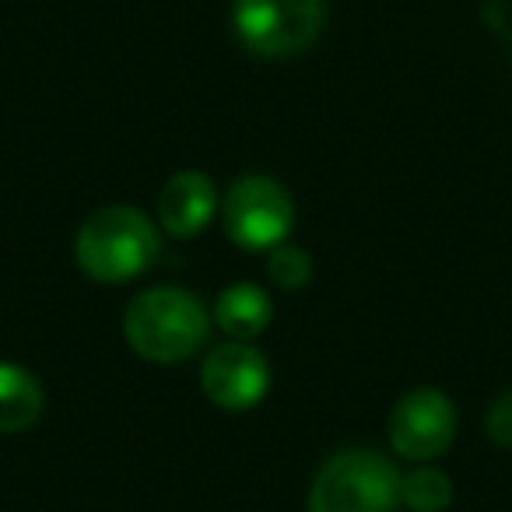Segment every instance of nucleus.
<instances>
[{"label":"nucleus","mask_w":512,"mask_h":512,"mask_svg":"<svg viewBox=\"0 0 512 512\" xmlns=\"http://www.w3.org/2000/svg\"><path fill=\"white\" fill-rule=\"evenodd\" d=\"M484 428H488L491 442L512 449V390L498 393L488 404V414H484Z\"/></svg>","instance_id":"ddd939ff"},{"label":"nucleus","mask_w":512,"mask_h":512,"mask_svg":"<svg viewBox=\"0 0 512 512\" xmlns=\"http://www.w3.org/2000/svg\"><path fill=\"white\" fill-rule=\"evenodd\" d=\"M453 502V481L446 470L432 463H418L414 470L400 474V505L411 512H446Z\"/></svg>","instance_id":"9b49d317"},{"label":"nucleus","mask_w":512,"mask_h":512,"mask_svg":"<svg viewBox=\"0 0 512 512\" xmlns=\"http://www.w3.org/2000/svg\"><path fill=\"white\" fill-rule=\"evenodd\" d=\"M323 25L327 0H232L235 39L253 57H295L323 36Z\"/></svg>","instance_id":"20e7f679"},{"label":"nucleus","mask_w":512,"mask_h":512,"mask_svg":"<svg viewBox=\"0 0 512 512\" xmlns=\"http://www.w3.org/2000/svg\"><path fill=\"white\" fill-rule=\"evenodd\" d=\"M211 323L204 302L176 285L144 288L123 309V337L130 351L155 365L193 358L211 337Z\"/></svg>","instance_id":"f257e3e1"},{"label":"nucleus","mask_w":512,"mask_h":512,"mask_svg":"<svg viewBox=\"0 0 512 512\" xmlns=\"http://www.w3.org/2000/svg\"><path fill=\"white\" fill-rule=\"evenodd\" d=\"M397 505V463L369 446L330 453L316 470L306 498V512H397Z\"/></svg>","instance_id":"7ed1b4c3"},{"label":"nucleus","mask_w":512,"mask_h":512,"mask_svg":"<svg viewBox=\"0 0 512 512\" xmlns=\"http://www.w3.org/2000/svg\"><path fill=\"white\" fill-rule=\"evenodd\" d=\"M267 278L285 292H299L313 281V260H309L306 249L285 239L267 253Z\"/></svg>","instance_id":"f8f14e48"},{"label":"nucleus","mask_w":512,"mask_h":512,"mask_svg":"<svg viewBox=\"0 0 512 512\" xmlns=\"http://www.w3.org/2000/svg\"><path fill=\"white\" fill-rule=\"evenodd\" d=\"M221 197L214 183L197 169H183L158 193V228L172 239H193L214 221Z\"/></svg>","instance_id":"6e6552de"},{"label":"nucleus","mask_w":512,"mask_h":512,"mask_svg":"<svg viewBox=\"0 0 512 512\" xmlns=\"http://www.w3.org/2000/svg\"><path fill=\"white\" fill-rule=\"evenodd\" d=\"M390 449L397 460L407 463H432L453 446L456 439V407L435 386H418L404 393L397 407L390 411V428H386Z\"/></svg>","instance_id":"423d86ee"},{"label":"nucleus","mask_w":512,"mask_h":512,"mask_svg":"<svg viewBox=\"0 0 512 512\" xmlns=\"http://www.w3.org/2000/svg\"><path fill=\"white\" fill-rule=\"evenodd\" d=\"M46 393L43 383L25 365L0 362V432L15 435L43 418Z\"/></svg>","instance_id":"9d476101"},{"label":"nucleus","mask_w":512,"mask_h":512,"mask_svg":"<svg viewBox=\"0 0 512 512\" xmlns=\"http://www.w3.org/2000/svg\"><path fill=\"white\" fill-rule=\"evenodd\" d=\"M271 316L274 302L264 288L253 285V281H235L218 295L211 320L228 341H256L271 327Z\"/></svg>","instance_id":"1a4fd4ad"},{"label":"nucleus","mask_w":512,"mask_h":512,"mask_svg":"<svg viewBox=\"0 0 512 512\" xmlns=\"http://www.w3.org/2000/svg\"><path fill=\"white\" fill-rule=\"evenodd\" d=\"M221 225L239 249L249 253H271L288 239L295 225V204L288 190L271 176L246 172L221 197Z\"/></svg>","instance_id":"39448f33"},{"label":"nucleus","mask_w":512,"mask_h":512,"mask_svg":"<svg viewBox=\"0 0 512 512\" xmlns=\"http://www.w3.org/2000/svg\"><path fill=\"white\" fill-rule=\"evenodd\" d=\"M162 256V228L130 204L99 207L74 239V260L81 274L99 285H123L141 278Z\"/></svg>","instance_id":"f03ea898"},{"label":"nucleus","mask_w":512,"mask_h":512,"mask_svg":"<svg viewBox=\"0 0 512 512\" xmlns=\"http://www.w3.org/2000/svg\"><path fill=\"white\" fill-rule=\"evenodd\" d=\"M200 390L221 411H249L271 390L267 355L249 341L214 344L200 362Z\"/></svg>","instance_id":"0eeeda50"}]
</instances>
